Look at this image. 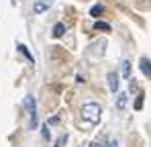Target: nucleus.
Segmentation results:
<instances>
[{
    "instance_id": "obj_1",
    "label": "nucleus",
    "mask_w": 151,
    "mask_h": 147,
    "mask_svg": "<svg viewBox=\"0 0 151 147\" xmlns=\"http://www.w3.org/2000/svg\"><path fill=\"white\" fill-rule=\"evenodd\" d=\"M100 115H102V108L96 102H86L82 106V119L86 122H90V125H96L100 121Z\"/></svg>"
},
{
    "instance_id": "obj_2",
    "label": "nucleus",
    "mask_w": 151,
    "mask_h": 147,
    "mask_svg": "<svg viewBox=\"0 0 151 147\" xmlns=\"http://www.w3.org/2000/svg\"><path fill=\"white\" fill-rule=\"evenodd\" d=\"M25 108L29 110V115H31V127H37V102H35L33 96L25 98Z\"/></svg>"
},
{
    "instance_id": "obj_3",
    "label": "nucleus",
    "mask_w": 151,
    "mask_h": 147,
    "mask_svg": "<svg viewBox=\"0 0 151 147\" xmlns=\"http://www.w3.org/2000/svg\"><path fill=\"white\" fill-rule=\"evenodd\" d=\"M51 6V0H35L33 2V12L35 14H43L45 10H49Z\"/></svg>"
},
{
    "instance_id": "obj_4",
    "label": "nucleus",
    "mask_w": 151,
    "mask_h": 147,
    "mask_svg": "<svg viewBox=\"0 0 151 147\" xmlns=\"http://www.w3.org/2000/svg\"><path fill=\"white\" fill-rule=\"evenodd\" d=\"M106 80H108V88H110V92H112V94H114V92H119V74L108 72Z\"/></svg>"
},
{
    "instance_id": "obj_5",
    "label": "nucleus",
    "mask_w": 151,
    "mask_h": 147,
    "mask_svg": "<svg viewBox=\"0 0 151 147\" xmlns=\"http://www.w3.org/2000/svg\"><path fill=\"white\" fill-rule=\"evenodd\" d=\"M127 104H129V96H127V94H119V96H116V108H119V110H125Z\"/></svg>"
},
{
    "instance_id": "obj_6",
    "label": "nucleus",
    "mask_w": 151,
    "mask_h": 147,
    "mask_svg": "<svg viewBox=\"0 0 151 147\" xmlns=\"http://www.w3.org/2000/svg\"><path fill=\"white\" fill-rule=\"evenodd\" d=\"M63 33H65V24L63 23H57L53 27V37H61Z\"/></svg>"
},
{
    "instance_id": "obj_7",
    "label": "nucleus",
    "mask_w": 151,
    "mask_h": 147,
    "mask_svg": "<svg viewBox=\"0 0 151 147\" xmlns=\"http://www.w3.org/2000/svg\"><path fill=\"white\" fill-rule=\"evenodd\" d=\"M141 72L147 74V76L151 74V63H149V59H145V57L141 59Z\"/></svg>"
},
{
    "instance_id": "obj_8",
    "label": "nucleus",
    "mask_w": 151,
    "mask_h": 147,
    "mask_svg": "<svg viewBox=\"0 0 151 147\" xmlns=\"http://www.w3.org/2000/svg\"><path fill=\"white\" fill-rule=\"evenodd\" d=\"M102 10H104V8H102L100 4H96V6L90 8V14H92V17H98V14H102Z\"/></svg>"
},
{
    "instance_id": "obj_9",
    "label": "nucleus",
    "mask_w": 151,
    "mask_h": 147,
    "mask_svg": "<svg viewBox=\"0 0 151 147\" xmlns=\"http://www.w3.org/2000/svg\"><path fill=\"white\" fill-rule=\"evenodd\" d=\"M123 76L125 78H131V63L129 61H123Z\"/></svg>"
},
{
    "instance_id": "obj_10",
    "label": "nucleus",
    "mask_w": 151,
    "mask_h": 147,
    "mask_svg": "<svg viewBox=\"0 0 151 147\" xmlns=\"http://www.w3.org/2000/svg\"><path fill=\"white\" fill-rule=\"evenodd\" d=\"M94 27H96V29H100V31H110V24H108V23H100V21L94 24Z\"/></svg>"
},
{
    "instance_id": "obj_11",
    "label": "nucleus",
    "mask_w": 151,
    "mask_h": 147,
    "mask_svg": "<svg viewBox=\"0 0 151 147\" xmlns=\"http://www.w3.org/2000/svg\"><path fill=\"white\" fill-rule=\"evenodd\" d=\"M19 51H21V53H25L27 57H29V59H31V61H33V55H31V53H29V51H27V47H25V45H19Z\"/></svg>"
},
{
    "instance_id": "obj_12",
    "label": "nucleus",
    "mask_w": 151,
    "mask_h": 147,
    "mask_svg": "<svg viewBox=\"0 0 151 147\" xmlns=\"http://www.w3.org/2000/svg\"><path fill=\"white\" fill-rule=\"evenodd\" d=\"M141 98H143V96H139V98H137V102H135V108H137V110L143 106V100H141Z\"/></svg>"
},
{
    "instance_id": "obj_13",
    "label": "nucleus",
    "mask_w": 151,
    "mask_h": 147,
    "mask_svg": "<svg viewBox=\"0 0 151 147\" xmlns=\"http://www.w3.org/2000/svg\"><path fill=\"white\" fill-rule=\"evenodd\" d=\"M68 141V135H63V137H59V141H57V147H61L63 143Z\"/></svg>"
},
{
    "instance_id": "obj_14",
    "label": "nucleus",
    "mask_w": 151,
    "mask_h": 147,
    "mask_svg": "<svg viewBox=\"0 0 151 147\" xmlns=\"http://www.w3.org/2000/svg\"><path fill=\"white\" fill-rule=\"evenodd\" d=\"M106 147H119V141H116V139H114V141H108V145Z\"/></svg>"
},
{
    "instance_id": "obj_15",
    "label": "nucleus",
    "mask_w": 151,
    "mask_h": 147,
    "mask_svg": "<svg viewBox=\"0 0 151 147\" xmlns=\"http://www.w3.org/2000/svg\"><path fill=\"white\" fill-rule=\"evenodd\" d=\"M43 137L49 139V129H47V127H43Z\"/></svg>"
},
{
    "instance_id": "obj_16",
    "label": "nucleus",
    "mask_w": 151,
    "mask_h": 147,
    "mask_svg": "<svg viewBox=\"0 0 151 147\" xmlns=\"http://www.w3.org/2000/svg\"><path fill=\"white\" fill-rule=\"evenodd\" d=\"M76 80H78V84H84V82H86V78H84V76H78Z\"/></svg>"
},
{
    "instance_id": "obj_17",
    "label": "nucleus",
    "mask_w": 151,
    "mask_h": 147,
    "mask_svg": "<svg viewBox=\"0 0 151 147\" xmlns=\"http://www.w3.org/2000/svg\"><path fill=\"white\" fill-rule=\"evenodd\" d=\"M90 147H98V145H96V143H92V145H90Z\"/></svg>"
}]
</instances>
